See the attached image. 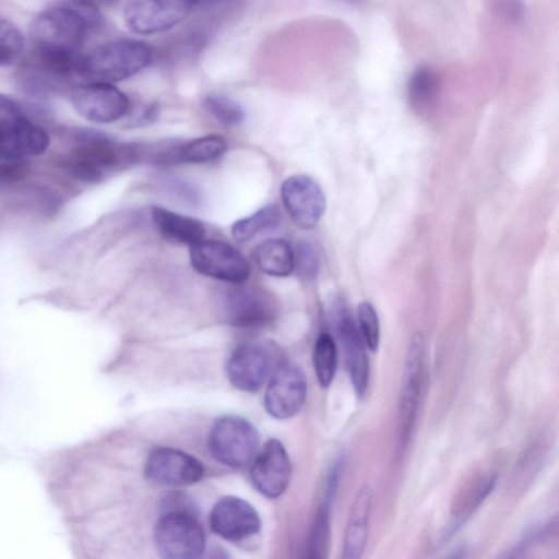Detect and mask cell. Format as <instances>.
Here are the masks:
<instances>
[{"instance_id":"cell-1","label":"cell","mask_w":559,"mask_h":559,"mask_svg":"<svg viewBox=\"0 0 559 559\" xmlns=\"http://www.w3.org/2000/svg\"><path fill=\"white\" fill-rule=\"evenodd\" d=\"M99 17L72 4L52 7L40 12L31 25L35 52L62 61L78 62L87 33Z\"/></svg>"},{"instance_id":"cell-2","label":"cell","mask_w":559,"mask_h":559,"mask_svg":"<svg viewBox=\"0 0 559 559\" xmlns=\"http://www.w3.org/2000/svg\"><path fill=\"white\" fill-rule=\"evenodd\" d=\"M146 145L119 143L106 134L84 130L67 158L71 174L84 181H98L116 170L145 159Z\"/></svg>"},{"instance_id":"cell-3","label":"cell","mask_w":559,"mask_h":559,"mask_svg":"<svg viewBox=\"0 0 559 559\" xmlns=\"http://www.w3.org/2000/svg\"><path fill=\"white\" fill-rule=\"evenodd\" d=\"M152 48L136 39H116L99 45L85 55L78 63V76L85 83H115L126 80L148 66Z\"/></svg>"},{"instance_id":"cell-4","label":"cell","mask_w":559,"mask_h":559,"mask_svg":"<svg viewBox=\"0 0 559 559\" xmlns=\"http://www.w3.org/2000/svg\"><path fill=\"white\" fill-rule=\"evenodd\" d=\"M216 308L225 323L248 329L273 322L278 314L280 305L267 290L237 283L217 294Z\"/></svg>"},{"instance_id":"cell-5","label":"cell","mask_w":559,"mask_h":559,"mask_svg":"<svg viewBox=\"0 0 559 559\" xmlns=\"http://www.w3.org/2000/svg\"><path fill=\"white\" fill-rule=\"evenodd\" d=\"M283 364L281 348L269 340H254L239 345L227 362L230 383L246 392L259 391Z\"/></svg>"},{"instance_id":"cell-6","label":"cell","mask_w":559,"mask_h":559,"mask_svg":"<svg viewBox=\"0 0 559 559\" xmlns=\"http://www.w3.org/2000/svg\"><path fill=\"white\" fill-rule=\"evenodd\" d=\"M259 433L246 418L226 415L212 426L209 447L212 455L231 467L246 466L257 454Z\"/></svg>"},{"instance_id":"cell-7","label":"cell","mask_w":559,"mask_h":559,"mask_svg":"<svg viewBox=\"0 0 559 559\" xmlns=\"http://www.w3.org/2000/svg\"><path fill=\"white\" fill-rule=\"evenodd\" d=\"M154 542L159 556L167 559L200 558L205 550L204 531L186 511L164 514L155 526Z\"/></svg>"},{"instance_id":"cell-8","label":"cell","mask_w":559,"mask_h":559,"mask_svg":"<svg viewBox=\"0 0 559 559\" xmlns=\"http://www.w3.org/2000/svg\"><path fill=\"white\" fill-rule=\"evenodd\" d=\"M190 260L199 273L231 284L243 283L250 275L245 257L219 240L203 239L194 243L190 249Z\"/></svg>"},{"instance_id":"cell-9","label":"cell","mask_w":559,"mask_h":559,"mask_svg":"<svg viewBox=\"0 0 559 559\" xmlns=\"http://www.w3.org/2000/svg\"><path fill=\"white\" fill-rule=\"evenodd\" d=\"M71 102L85 119L96 123H110L124 117L130 100L110 83L88 82L71 90Z\"/></svg>"},{"instance_id":"cell-10","label":"cell","mask_w":559,"mask_h":559,"mask_svg":"<svg viewBox=\"0 0 559 559\" xmlns=\"http://www.w3.org/2000/svg\"><path fill=\"white\" fill-rule=\"evenodd\" d=\"M190 10L182 0H131L123 17L133 33L154 35L181 23Z\"/></svg>"},{"instance_id":"cell-11","label":"cell","mask_w":559,"mask_h":559,"mask_svg":"<svg viewBox=\"0 0 559 559\" xmlns=\"http://www.w3.org/2000/svg\"><path fill=\"white\" fill-rule=\"evenodd\" d=\"M307 380L304 371L294 364L283 362L269 380L264 396L267 413L277 419L295 416L304 406Z\"/></svg>"},{"instance_id":"cell-12","label":"cell","mask_w":559,"mask_h":559,"mask_svg":"<svg viewBox=\"0 0 559 559\" xmlns=\"http://www.w3.org/2000/svg\"><path fill=\"white\" fill-rule=\"evenodd\" d=\"M331 310L352 384L356 394L361 397L365 395L369 382V360L366 344L344 305L337 302Z\"/></svg>"},{"instance_id":"cell-13","label":"cell","mask_w":559,"mask_h":559,"mask_svg":"<svg viewBox=\"0 0 559 559\" xmlns=\"http://www.w3.org/2000/svg\"><path fill=\"white\" fill-rule=\"evenodd\" d=\"M283 204L301 228L314 227L324 214L326 202L321 187L306 175H293L281 187Z\"/></svg>"},{"instance_id":"cell-14","label":"cell","mask_w":559,"mask_h":559,"mask_svg":"<svg viewBox=\"0 0 559 559\" xmlns=\"http://www.w3.org/2000/svg\"><path fill=\"white\" fill-rule=\"evenodd\" d=\"M144 473L155 484L179 487L198 483L204 468L199 460L186 452L160 448L148 455Z\"/></svg>"},{"instance_id":"cell-15","label":"cell","mask_w":559,"mask_h":559,"mask_svg":"<svg viewBox=\"0 0 559 559\" xmlns=\"http://www.w3.org/2000/svg\"><path fill=\"white\" fill-rule=\"evenodd\" d=\"M290 475L292 465L285 448L278 440H269L251 465L250 478L254 488L267 498H277L286 490Z\"/></svg>"},{"instance_id":"cell-16","label":"cell","mask_w":559,"mask_h":559,"mask_svg":"<svg viewBox=\"0 0 559 559\" xmlns=\"http://www.w3.org/2000/svg\"><path fill=\"white\" fill-rule=\"evenodd\" d=\"M424 337L420 333H415L409 341L403 383L397 403V418L403 442L407 441L415 423L424 369Z\"/></svg>"},{"instance_id":"cell-17","label":"cell","mask_w":559,"mask_h":559,"mask_svg":"<svg viewBox=\"0 0 559 559\" xmlns=\"http://www.w3.org/2000/svg\"><path fill=\"white\" fill-rule=\"evenodd\" d=\"M210 526L224 539L241 540L260 531L261 520L249 502L238 497L226 496L214 504L210 514Z\"/></svg>"},{"instance_id":"cell-18","label":"cell","mask_w":559,"mask_h":559,"mask_svg":"<svg viewBox=\"0 0 559 559\" xmlns=\"http://www.w3.org/2000/svg\"><path fill=\"white\" fill-rule=\"evenodd\" d=\"M226 150V141L219 135L201 136L186 143L151 147L147 160L159 165L205 163L219 157Z\"/></svg>"},{"instance_id":"cell-19","label":"cell","mask_w":559,"mask_h":559,"mask_svg":"<svg viewBox=\"0 0 559 559\" xmlns=\"http://www.w3.org/2000/svg\"><path fill=\"white\" fill-rule=\"evenodd\" d=\"M371 502V489L364 485L357 491L348 515L344 534V559H358L362 556L367 543Z\"/></svg>"},{"instance_id":"cell-20","label":"cell","mask_w":559,"mask_h":559,"mask_svg":"<svg viewBox=\"0 0 559 559\" xmlns=\"http://www.w3.org/2000/svg\"><path fill=\"white\" fill-rule=\"evenodd\" d=\"M151 214L156 229L168 240L191 247L204 239L205 227L195 218L159 206L152 207Z\"/></svg>"},{"instance_id":"cell-21","label":"cell","mask_w":559,"mask_h":559,"mask_svg":"<svg viewBox=\"0 0 559 559\" xmlns=\"http://www.w3.org/2000/svg\"><path fill=\"white\" fill-rule=\"evenodd\" d=\"M252 258L265 274L285 277L294 271V251L283 239H267L257 245Z\"/></svg>"},{"instance_id":"cell-22","label":"cell","mask_w":559,"mask_h":559,"mask_svg":"<svg viewBox=\"0 0 559 559\" xmlns=\"http://www.w3.org/2000/svg\"><path fill=\"white\" fill-rule=\"evenodd\" d=\"M280 219V207L274 203H270L252 215L235 222L231 227V235L237 241L246 242L261 231L275 227Z\"/></svg>"},{"instance_id":"cell-23","label":"cell","mask_w":559,"mask_h":559,"mask_svg":"<svg viewBox=\"0 0 559 559\" xmlns=\"http://www.w3.org/2000/svg\"><path fill=\"white\" fill-rule=\"evenodd\" d=\"M313 367L319 384L329 388L337 370V347L329 333H321L316 341Z\"/></svg>"},{"instance_id":"cell-24","label":"cell","mask_w":559,"mask_h":559,"mask_svg":"<svg viewBox=\"0 0 559 559\" xmlns=\"http://www.w3.org/2000/svg\"><path fill=\"white\" fill-rule=\"evenodd\" d=\"M203 106L215 120L226 127L238 126L246 117L243 107L226 95H207L203 99Z\"/></svg>"},{"instance_id":"cell-25","label":"cell","mask_w":559,"mask_h":559,"mask_svg":"<svg viewBox=\"0 0 559 559\" xmlns=\"http://www.w3.org/2000/svg\"><path fill=\"white\" fill-rule=\"evenodd\" d=\"M29 121L20 105L0 95V150H2Z\"/></svg>"},{"instance_id":"cell-26","label":"cell","mask_w":559,"mask_h":559,"mask_svg":"<svg viewBox=\"0 0 559 559\" xmlns=\"http://www.w3.org/2000/svg\"><path fill=\"white\" fill-rule=\"evenodd\" d=\"M438 88V78L432 69L419 66L408 83V98L415 106H426L432 100Z\"/></svg>"},{"instance_id":"cell-27","label":"cell","mask_w":559,"mask_h":559,"mask_svg":"<svg viewBox=\"0 0 559 559\" xmlns=\"http://www.w3.org/2000/svg\"><path fill=\"white\" fill-rule=\"evenodd\" d=\"M24 48V38L19 28L0 17V67L13 62Z\"/></svg>"},{"instance_id":"cell-28","label":"cell","mask_w":559,"mask_h":559,"mask_svg":"<svg viewBox=\"0 0 559 559\" xmlns=\"http://www.w3.org/2000/svg\"><path fill=\"white\" fill-rule=\"evenodd\" d=\"M357 319L360 335L371 352H377L380 345V323L374 307L362 301L357 308Z\"/></svg>"},{"instance_id":"cell-29","label":"cell","mask_w":559,"mask_h":559,"mask_svg":"<svg viewBox=\"0 0 559 559\" xmlns=\"http://www.w3.org/2000/svg\"><path fill=\"white\" fill-rule=\"evenodd\" d=\"M294 269L305 281L317 277L320 269V259L317 249L310 242H299L294 252Z\"/></svg>"},{"instance_id":"cell-30","label":"cell","mask_w":559,"mask_h":559,"mask_svg":"<svg viewBox=\"0 0 559 559\" xmlns=\"http://www.w3.org/2000/svg\"><path fill=\"white\" fill-rule=\"evenodd\" d=\"M331 502L325 501L321 507L311 533L310 548L313 557H324L329 543V515Z\"/></svg>"},{"instance_id":"cell-31","label":"cell","mask_w":559,"mask_h":559,"mask_svg":"<svg viewBox=\"0 0 559 559\" xmlns=\"http://www.w3.org/2000/svg\"><path fill=\"white\" fill-rule=\"evenodd\" d=\"M28 170L26 159L0 151V187L22 180Z\"/></svg>"},{"instance_id":"cell-32","label":"cell","mask_w":559,"mask_h":559,"mask_svg":"<svg viewBox=\"0 0 559 559\" xmlns=\"http://www.w3.org/2000/svg\"><path fill=\"white\" fill-rule=\"evenodd\" d=\"M189 8L205 7L214 3L216 0H182Z\"/></svg>"}]
</instances>
